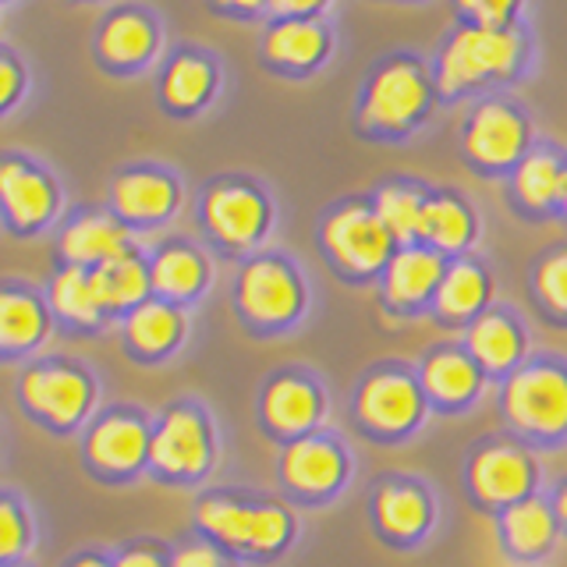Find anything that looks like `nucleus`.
I'll use <instances>...</instances> for the list:
<instances>
[{"label":"nucleus","mask_w":567,"mask_h":567,"mask_svg":"<svg viewBox=\"0 0 567 567\" xmlns=\"http://www.w3.org/2000/svg\"><path fill=\"white\" fill-rule=\"evenodd\" d=\"M528 146V128L518 111L507 103H483L472 114L465 128V150L475 164L486 167H511L518 164Z\"/></svg>","instance_id":"f8f14e48"},{"label":"nucleus","mask_w":567,"mask_h":567,"mask_svg":"<svg viewBox=\"0 0 567 567\" xmlns=\"http://www.w3.org/2000/svg\"><path fill=\"white\" fill-rule=\"evenodd\" d=\"M425 390L404 372H377L359 390V419L380 436L412 433L425 412Z\"/></svg>","instance_id":"6e6552de"},{"label":"nucleus","mask_w":567,"mask_h":567,"mask_svg":"<svg viewBox=\"0 0 567 567\" xmlns=\"http://www.w3.org/2000/svg\"><path fill=\"white\" fill-rule=\"evenodd\" d=\"M238 306L252 323L284 327L306 309V291L284 259H252L238 277Z\"/></svg>","instance_id":"39448f33"},{"label":"nucleus","mask_w":567,"mask_h":567,"mask_svg":"<svg viewBox=\"0 0 567 567\" xmlns=\"http://www.w3.org/2000/svg\"><path fill=\"white\" fill-rule=\"evenodd\" d=\"M153 288L164 295L167 301H182L192 298L203 288L206 280V262L203 256H195L185 245H171L153 259Z\"/></svg>","instance_id":"2f4dec72"},{"label":"nucleus","mask_w":567,"mask_h":567,"mask_svg":"<svg viewBox=\"0 0 567 567\" xmlns=\"http://www.w3.org/2000/svg\"><path fill=\"white\" fill-rule=\"evenodd\" d=\"M171 567H224L220 557H217V549H209V546H185V549H177Z\"/></svg>","instance_id":"58836bf2"},{"label":"nucleus","mask_w":567,"mask_h":567,"mask_svg":"<svg viewBox=\"0 0 567 567\" xmlns=\"http://www.w3.org/2000/svg\"><path fill=\"white\" fill-rule=\"evenodd\" d=\"M323 419V394L298 377H277L262 390V422L280 436H306Z\"/></svg>","instance_id":"2eb2a0df"},{"label":"nucleus","mask_w":567,"mask_h":567,"mask_svg":"<svg viewBox=\"0 0 567 567\" xmlns=\"http://www.w3.org/2000/svg\"><path fill=\"white\" fill-rule=\"evenodd\" d=\"M199 525L213 539L245 554H277L291 539V514L274 504H241L230 496H209L199 504Z\"/></svg>","instance_id":"f03ea898"},{"label":"nucleus","mask_w":567,"mask_h":567,"mask_svg":"<svg viewBox=\"0 0 567 567\" xmlns=\"http://www.w3.org/2000/svg\"><path fill=\"white\" fill-rule=\"evenodd\" d=\"M150 461L156 472L192 478L203 475L213 461V433L209 422L195 412V408H174L164 415V422L156 425Z\"/></svg>","instance_id":"423d86ee"},{"label":"nucleus","mask_w":567,"mask_h":567,"mask_svg":"<svg viewBox=\"0 0 567 567\" xmlns=\"http://www.w3.org/2000/svg\"><path fill=\"white\" fill-rule=\"evenodd\" d=\"M93 284H96L103 309H135L146 301V295L153 288V274L128 248V252L93 266Z\"/></svg>","instance_id":"4be33fe9"},{"label":"nucleus","mask_w":567,"mask_h":567,"mask_svg":"<svg viewBox=\"0 0 567 567\" xmlns=\"http://www.w3.org/2000/svg\"><path fill=\"white\" fill-rule=\"evenodd\" d=\"M121 252H128V227L114 217H103V213L79 217L61 235V256L68 259V266H100Z\"/></svg>","instance_id":"6ab92c4d"},{"label":"nucleus","mask_w":567,"mask_h":567,"mask_svg":"<svg viewBox=\"0 0 567 567\" xmlns=\"http://www.w3.org/2000/svg\"><path fill=\"white\" fill-rule=\"evenodd\" d=\"M150 447H153V436L146 430V422L135 415H124V412L100 419L85 440L89 461H93L96 468L114 472V475L135 472L142 461L150 457Z\"/></svg>","instance_id":"4468645a"},{"label":"nucleus","mask_w":567,"mask_h":567,"mask_svg":"<svg viewBox=\"0 0 567 567\" xmlns=\"http://www.w3.org/2000/svg\"><path fill=\"white\" fill-rule=\"evenodd\" d=\"M504 412L528 436L567 433V372L557 365L518 369L504 383Z\"/></svg>","instance_id":"7ed1b4c3"},{"label":"nucleus","mask_w":567,"mask_h":567,"mask_svg":"<svg viewBox=\"0 0 567 567\" xmlns=\"http://www.w3.org/2000/svg\"><path fill=\"white\" fill-rule=\"evenodd\" d=\"M522 61V35L514 29L472 25L461 29L454 40L443 47L436 64V82L443 93H461L483 79L507 75Z\"/></svg>","instance_id":"f257e3e1"},{"label":"nucleus","mask_w":567,"mask_h":567,"mask_svg":"<svg viewBox=\"0 0 567 567\" xmlns=\"http://www.w3.org/2000/svg\"><path fill=\"white\" fill-rule=\"evenodd\" d=\"M50 301L64 319L82 323V327H96L100 316L106 312L96 295L93 270H85V266H64L50 284Z\"/></svg>","instance_id":"c756f323"},{"label":"nucleus","mask_w":567,"mask_h":567,"mask_svg":"<svg viewBox=\"0 0 567 567\" xmlns=\"http://www.w3.org/2000/svg\"><path fill=\"white\" fill-rule=\"evenodd\" d=\"M539 298L554 316H567V252L549 256L536 274Z\"/></svg>","instance_id":"c9c22d12"},{"label":"nucleus","mask_w":567,"mask_h":567,"mask_svg":"<svg viewBox=\"0 0 567 567\" xmlns=\"http://www.w3.org/2000/svg\"><path fill=\"white\" fill-rule=\"evenodd\" d=\"M557 518L567 522V486H560V493H557Z\"/></svg>","instance_id":"c03bdc74"},{"label":"nucleus","mask_w":567,"mask_h":567,"mask_svg":"<svg viewBox=\"0 0 567 567\" xmlns=\"http://www.w3.org/2000/svg\"><path fill=\"white\" fill-rule=\"evenodd\" d=\"M564 174L567 167L554 153H528L518 171H514V192L518 199L532 209H549L554 203H560V188H564Z\"/></svg>","instance_id":"7c9ffc66"},{"label":"nucleus","mask_w":567,"mask_h":567,"mask_svg":"<svg viewBox=\"0 0 567 567\" xmlns=\"http://www.w3.org/2000/svg\"><path fill=\"white\" fill-rule=\"evenodd\" d=\"M468 354L489 372H507L522 362L525 337L514 319L501 312H483V316H475V323L468 327Z\"/></svg>","instance_id":"aec40b11"},{"label":"nucleus","mask_w":567,"mask_h":567,"mask_svg":"<svg viewBox=\"0 0 567 567\" xmlns=\"http://www.w3.org/2000/svg\"><path fill=\"white\" fill-rule=\"evenodd\" d=\"M475 235V220L465 203L451 199V195H436V199H425L422 209V227L419 238L430 241L440 252H461Z\"/></svg>","instance_id":"cd10ccee"},{"label":"nucleus","mask_w":567,"mask_h":567,"mask_svg":"<svg viewBox=\"0 0 567 567\" xmlns=\"http://www.w3.org/2000/svg\"><path fill=\"white\" fill-rule=\"evenodd\" d=\"M468 483L475 496L511 507L518 501H528L532 486H536V465L514 443H489V447H483L472 457Z\"/></svg>","instance_id":"9b49d317"},{"label":"nucleus","mask_w":567,"mask_h":567,"mask_svg":"<svg viewBox=\"0 0 567 567\" xmlns=\"http://www.w3.org/2000/svg\"><path fill=\"white\" fill-rule=\"evenodd\" d=\"M47 309L25 291L0 295V344L8 351H29L47 337Z\"/></svg>","instance_id":"c85d7f7f"},{"label":"nucleus","mask_w":567,"mask_h":567,"mask_svg":"<svg viewBox=\"0 0 567 567\" xmlns=\"http://www.w3.org/2000/svg\"><path fill=\"white\" fill-rule=\"evenodd\" d=\"M156 43V32L150 25V18H142L135 11H121L100 32V53L111 64H135L142 58H150V50Z\"/></svg>","instance_id":"473e14b6"},{"label":"nucleus","mask_w":567,"mask_h":567,"mask_svg":"<svg viewBox=\"0 0 567 567\" xmlns=\"http://www.w3.org/2000/svg\"><path fill=\"white\" fill-rule=\"evenodd\" d=\"M483 386V365L468 351L440 348L422 365V390L436 404H468Z\"/></svg>","instance_id":"a211bd4d"},{"label":"nucleus","mask_w":567,"mask_h":567,"mask_svg":"<svg viewBox=\"0 0 567 567\" xmlns=\"http://www.w3.org/2000/svg\"><path fill=\"white\" fill-rule=\"evenodd\" d=\"M213 89V68L203 58H177L164 79V96L177 111L199 106Z\"/></svg>","instance_id":"f704fd0d"},{"label":"nucleus","mask_w":567,"mask_h":567,"mask_svg":"<svg viewBox=\"0 0 567 567\" xmlns=\"http://www.w3.org/2000/svg\"><path fill=\"white\" fill-rule=\"evenodd\" d=\"M372 511H377V525L390 539L412 543L430 528V501H425L422 489H415V486H404V483L383 486L377 493Z\"/></svg>","instance_id":"b1692460"},{"label":"nucleus","mask_w":567,"mask_h":567,"mask_svg":"<svg viewBox=\"0 0 567 567\" xmlns=\"http://www.w3.org/2000/svg\"><path fill=\"white\" fill-rule=\"evenodd\" d=\"M217 4H224V8H241V11H248V8H259L262 0H217Z\"/></svg>","instance_id":"37998d69"},{"label":"nucleus","mask_w":567,"mask_h":567,"mask_svg":"<svg viewBox=\"0 0 567 567\" xmlns=\"http://www.w3.org/2000/svg\"><path fill=\"white\" fill-rule=\"evenodd\" d=\"M461 11L475 18V25H493L504 29V22L518 8V0H457Z\"/></svg>","instance_id":"4c0bfd02"},{"label":"nucleus","mask_w":567,"mask_h":567,"mask_svg":"<svg viewBox=\"0 0 567 567\" xmlns=\"http://www.w3.org/2000/svg\"><path fill=\"white\" fill-rule=\"evenodd\" d=\"M203 220L209 227V235L224 241V245H252L270 220V209L266 199L241 182H220L206 192L203 203Z\"/></svg>","instance_id":"9d476101"},{"label":"nucleus","mask_w":567,"mask_h":567,"mask_svg":"<svg viewBox=\"0 0 567 567\" xmlns=\"http://www.w3.org/2000/svg\"><path fill=\"white\" fill-rule=\"evenodd\" d=\"M447 266L436 256V248H401L383 270V291L394 306H419L430 295H436Z\"/></svg>","instance_id":"f3484780"},{"label":"nucleus","mask_w":567,"mask_h":567,"mask_svg":"<svg viewBox=\"0 0 567 567\" xmlns=\"http://www.w3.org/2000/svg\"><path fill=\"white\" fill-rule=\"evenodd\" d=\"M504 539L514 554L522 557H536V554H546L549 546L557 539V518L554 511H549L543 501L536 496H528V501H518L504 511Z\"/></svg>","instance_id":"a878e982"},{"label":"nucleus","mask_w":567,"mask_h":567,"mask_svg":"<svg viewBox=\"0 0 567 567\" xmlns=\"http://www.w3.org/2000/svg\"><path fill=\"white\" fill-rule=\"evenodd\" d=\"M323 245L337 266H344L351 274H377L386 270V262L394 259L390 256L394 235L383 227L377 209L359 203L330 213V220L323 224Z\"/></svg>","instance_id":"20e7f679"},{"label":"nucleus","mask_w":567,"mask_h":567,"mask_svg":"<svg viewBox=\"0 0 567 567\" xmlns=\"http://www.w3.org/2000/svg\"><path fill=\"white\" fill-rule=\"evenodd\" d=\"M25 518H22V511L14 507V501H4L0 504V554H4L8 560L14 554H22V546H25Z\"/></svg>","instance_id":"e433bc0d"},{"label":"nucleus","mask_w":567,"mask_h":567,"mask_svg":"<svg viewBox=\"0 0 567 567\" xmlns=\"http://www.w3.org/2000/svg\"><path fill=\"white\" fill-rule=\"evenodd\" d=\"M284 483L295 493L306 496H327L344 483L348 461L344 451L327 436H298L280 457Z\"/></svg>","instance_id":"ddd939ff"},{"label":"nucleus","mask_w":567,"mask_h":567,"mask_svg":"<svg viewBox=\"0 0 567 567\" xmlns=\"http://www.w3.org/2000/svg\"><path fill=\"white\" fill-rule=\"evenodd\" d=\"M0 195H4L8 220L22 230L47 224L53 217V206H58V192H53L50 177L32 171L29 164H18V159H8L0 171Z\"/></svg>","instance_id":"dca6fc26"},{"label":"nucleus","mask_w":567,"mask_h":567,"mask_svg":"<svg viewBox=\"0 0 567 567\" xmlns=\"http://www.w3.org/2000/svg\"><path fill=\"white\" fill-rule=\"evenodd\" d=\"M327 53L323 25L306 22V18H284L266 32V58L288 68H309Z\"/></svg>","instance_id":"bb28decb"},{"label":"nucleus","mask_w":567,"mask_h":567,"mask_svg":"<svg viewBox=\"0 0 567 567\" xmlns=\"http://www.w3.org/2000/svg\"><path fill=\"white\" fill-rule=\"evenodd\" d=\"M185 333V316L171 301H142L124 316V337L138 354H164Z\"/></svg>","instance_id":"5701e85b"},{"label":"nucleus","mask_w":567,"mask_h":567,"mask_svg":"<svg viewBox=\"0 0 567 567\" xmlns=\"http://www.w3.org/2000/svg\"><path fill=\"white\" fill-rule=\"evenodd\" d=\"M422 209H425V199L408 185H386L377 195V217L383 220V227L390 230V235H394V241L419 238Z\"/></svg>","instance_id":"72a5a7b5"},{"label":"nucleus","mask_w":567,"mask_h":567,"mask_svg":"<svg viewBox=\"0 0 567 567\" xmlns=\"http://www.w3.org/2000/svg\"><path fill=\"white\" fill-rule=\"evenodd\" d=\"M486 298H489V277L483 266H475L468 259L451 262L433 295L436 312L443 319H475L478 309L486 306Z\"/></svg>","instance_id":"393cba45"},{"label":"nucleus","mask_w":567,"mask_h":567,"mask_svg":"<svg viewBox=\"0 0 567 567\" xmlns=\"http://www.w3.org/2000/svg\"><path fill=\"white\" fill-rule=\"evenodd\" d=\"M270 4L280 14H312V11L323 8L327 0H270Z\"/></svg>","instance_id":"79ce46f5"},{"label":"nucleus","mask_w":567,"mask_h":567,"mask_svg":"<svg viewBox=\"0 0 567 567\" xmlns=\"http://www.w3.org/2000/svg\"><path fill=\"white\" fill-rule=\"evenodd\" d=\"M174 203V182L156 171H132L114 182V209L124 220H164Z\"/></svg>","instance_id":"412c9836"},{"label":"nucleus","mask_w":567,"mask_h":567,"mask_svg":"<svg viewBox=\"0 0 567 567\" xmlns=\"http://www.w3.org/2000/svg\"><path fill=\"white\" fill-rule=\"evenodd\" d=\"M114 567H164V560H159L153 549H128V554H121Z\"/></svg>","instance_id":"a19ab883"},{"label":"nucleus","mask_w":567,"mask_h":567,"mask_svg":"<svg viewBox=\"0 0 567 567\" xmlns=\"http://www.w3.org/2000/svg\"><path fill=\"white\" fill-rule=\"evenodd\" d=\"M560 206H564V213H567V174H564V188H560Z\"/></svg>","instance_id":"49530a36"},{"label":"nucleus","mask_w":567,"mask_h":567,"mask_svg":"<svg viewBox=\"0 0 567 567\" xmlns=\"http://www.w3.org/2000/svg\"><path fill=\"white\" fill-rule=\"evenodd\" d=\"M0 75H4V85H0V100L11 103L18 96V85H22V75H18V68H14L11 58L0 61Z\"/></svg>","instance_id":"ea45409f"},{"label":"nucleus","mask_w":567,"mask_h":567,"mask_svg":"<svg viewBox=\"0 0 567 567\" xmlns=\"http://www.w3.org/2000/svg\"><path fill=\"white\" fill-rule=\"evenodd\" d=\"M425 103H430L425 75L412 61H394L372 79L362 114L372 128L398 132V128H408V124L425 111Z\"/></svg>","instance_id":"1a4fd4ad"},{"label":"nucleus","mask_w":567,"mask_h":567,"mask_svg":"<svg viewBox=\"0 0 567 567\" xmlns=\"http://www.w3.org/2000/svg\"><path fill=\"white\" fill-rule=\"evenodd\" d=\"M22 401L50 425H75L93 408V383L71 365H35L22 377Z\"/></svg>","instance_id":"0eeeda50"},{"label":"nucleus","mask_w":567,"mask_h":567,"mask_svg":"<svg viewBox=\"0 0 567 567\" xmlns=\"http://www.w3.org/2000/svg\"><path fill=\"white\" fill-rule=\"evenodd\" d=\"M68 567H111V564L100 560V557H79L75 564H68Z\"/></svg>","instance_id":"a18cd8bd"}]
</instances>
